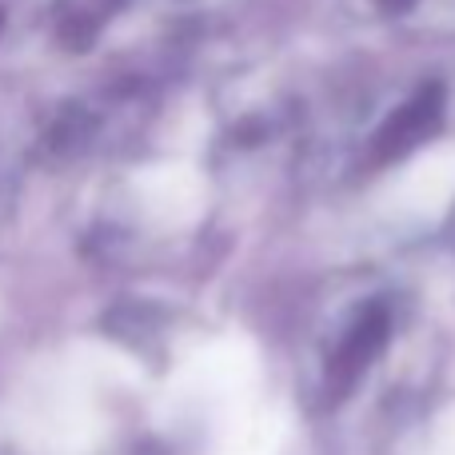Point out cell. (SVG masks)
Here are the masks:
<instances>
[{"instance_id":"cell-1","label":"cell","mask_w":455,"mask_h":455,"mask_svg":"<svg viewBox=\"0 0 455 455\" xmlns=\"http://www.w3.org/2000/svg\"><path fill=\"white\" fill-rule=\"evenodd\" d=\"M443 120V88L440 84H424L411 100H403L392 116L384 120V128L371 140V160L376 164H387V160L411 152L416 144H424L427 136L440 128Z\"/></svg>"},{"instance_id":"cell-3","label":"cell","mask_w":455,"mask_h":455,"mask_svg":"<svg viewBox=\"0 0 455 455\" xmlns=\"http://www.w3.org/2000/svg\"><path fill=\"white\" fill-rule=\"evenodd\" d=\"M379 4H384L387 12H403V8H411L416 0H379Z\"/></svg>"},{"instance_id":"cell-2","label":"cell","mask_w":455,"mask_h":455,"mask_svg":"<svg viewBox=\"0 0 455 455\" xmlns=\"http://www.w3.org/2000/svg\"><path fill=\"white\" fill-rule=\"evenodd\" d=\"M387 331H392V315H387V307L384 304H368V307H363L360 320L347 328L344 344H339L336 355H331V368H328L331 392L344 395L347 387L363 376V368H368V363L379 355V347L387 344Z\"/></svg>"}]
</instances>
